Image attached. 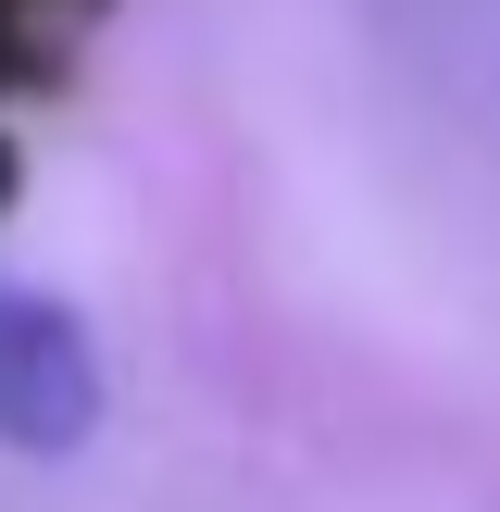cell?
Listing matches in <instances>:
<instances>
[{
  "label": "cell",
  "mask_w": 500,
  "mask_h": 512,
  "mask_svg": "<svg viewBox=\"0 0 500 512\" xmlns=\"http://www.w3.org/2000/svg\"><path fill=\"white\" fill-rule=\"evenodd\" d=\"M100 25H113V0H0V213H13V188H25L38 125L75 100Z\"/></svg>",
  "instance_id": "cell-2"
},
{
  "label": "cell",
  "mask_w": 500,
  "mask_h": 512,
  "mask_svg": "<svg viewBox=\"0 0 500 512\" xmlns=\"http://www.w3.org/2000/svg\"><path fill=\"white\" fill-rule=\"evenodd\" d=\"M113 413V375H100V338L75 300L50 288H0V450L25 463H75Z\"/></svg>",
  "instance_id": "cell-1"
}]
</instances>
